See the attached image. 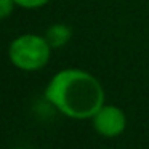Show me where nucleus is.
Returning a JSON list of instances; mask_svg holds the SVG:
<instances>
[{"instance_id": "0eeeda50", "label": "nucleus", "mask_w": 149, "mask_h": 149, "mask_svg": "<svg viewBox=\"0 0 149 149\" xmlns=\"http://www.w3.org/2000/svg\"><path fill=\"white\" fill-rule=\"evenodd\" d=\"M15 149H26V148H15Z\"/></svg>"}, {"instance_id": "f257e3e1", "label": "nucleus", "mask_w": 149, "mask_h": 149, "mask_svg": "<svg viewBox=\"0 0 149 149\" xmlns=\"http://www.w3.org/2000/svg\"><path fill=\"white\" fill-rule=\"evenodd\" d=\"M45 100L71 119H91L104 104L100 80L80 69L56 72L45 88Z\"/></svg>"}, {"instance_id": "39448f33", "label": "nucleus", "mask_w": 149, "mask_h": 149, "mask_svg": "<svg viewBox=\"0 0 149 149\" xmlns=\"http://www.w3.org/2000/svg\"><path fill=\"white\" fill-rule=\"evenodd\" d=\"M50 0H15V3L21 8H26V10H37V8H42L43 5H47Z\"/></svg>"}, {"instance_id": "423d86ee", "label": "nucleus", "mask_w": 149, "mask_h": 149, "mask_svg": "<svg viewBox=\"0 0 149 149\" xmlns=\"http://www.w3.org/2000/svg\"><path fill=\"white\" fill-rule=\"evenodd\" d=\"M15 7V0H0V19H7L8 16H11Z\"/></svg>"}, {"instance_id": "7ed1b4c3", "label": "nucleus", "mask_w": 149, "mask_h": 149, "mask_svg": "<svg viewBox=\"0 0 149 149\" xmlns=\"http://www.w3.org/2000/svg\"><path fill=\"white\" fill-rule=\"evenodd\" d=\"M93 127L101 136L106 138H114L123 133L127 127V117L120 107L112 106V104H103L101 109L95 114L93 117Z\"/></svg>"}, {"instance_id": "f03ea898", "label": "nucleus", "mask_w": 149, "mask_h": 149, "mask_svg": "<svg viewBox=\"0 0 149 149\" xmlns=\"http://www.w3.org/2000/svg\"><path fill=\"white\" fill-rule=\"evenodd\" d=\"M8 56L15 68L26 72H36L45 68L52 56V47L45 37L24 34L10 43Z\"/></svg>"}, {"instance_id": "20e7f679", "label": "nucleus", "mask_w": 149, "mask_h": 149, "mask_svg": "<svg viewBox=\"0 0 149 149\" xmlns=\"http://www.w3.org/2000/svg\"><path fill=\"white\" fill-rule=\"evenodd\" d=\"M71 37H72L71 27L68 24H63V23L52 24L47 29V34H45V39L48 40L52 48H61V47H64L71 40Z\"/></svg>"}]
</instances>
